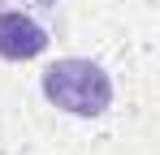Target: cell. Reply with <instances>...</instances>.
I'll return each mask as SVG.
<instances>
[{"instance_id": "obj_2", "label": "cell", "mask_w": 160, "mask_h": 155, "mask_svg": "<svg viewBox=\"0 0 160 155\" xmlns=\"http://www.w3.org/2000/svg\"><path fill=\"white\" fill-rule=\"evenodd\" d=\"M48 48V26L22 9H0V60H35Z\"/></svg>"}, {"instance_id": "obj_1", "label": "cell", "mask_w": 160, "mask_h": 155, "mask_svg": "<svg viewBox=\"0 0 160 155\" xmlns=\"http://www.w3.org/2000/svg\"><path fill=\"white\" fill-rule=\"evenodd\" d=\"M39 91H43V99L52 108L91 121V116H104L108 103H112V78L91 56H61V60H52L43 69Z\"/></svg>"}]
</instances>
